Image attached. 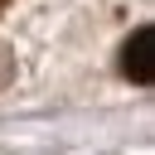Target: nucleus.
<instances>
[{
	"instance_id": "obj_1",
	"label": "nucleus",
	"mask_w": 155,
	"mask_h": 155,
	"mask_svg": "<svg viewBox=\"0 0 155 155\" xmlns=\"http://www.w3.org/2000/svg\"><path fill=\"white\" fill-rule=\"evenodd\" d=\"M150 44H155V29L150 24H140L131 39H126V48H121V73L131 78V82H150L155 78V63H150Z\"/></svg>"
},
{
	"instance_id": "obj_2",
	"label": "nucleus",
	"mask_w": 155,
	"mask_h": 155,
	"mask_svg": "<svg viewBox=\"0 0 155 155\" xmlns=\"http://www.w3.org/2000/svg\"><path fill=\"white\" fill-rule=\"evenodd\" d=\"M10 78H15V53H10L5 44H0V87H5Z\"/></svg>"
},
{
	"instance_id": "obj_3",
	"label": "nucleus",
	"mask_w": 155,
	"mask_h": 155,
	"mask_svg": "<svg viewBox=\"0 0 155 155\" xmlns=\"http://www.w3.org/2000/svg\"><path fill=\"white\" fill-rule=\"evenodd\" d=\"M5 5H10V0H0V15H5Z\"/></svg>"
}]
</instances>
